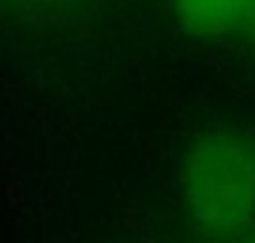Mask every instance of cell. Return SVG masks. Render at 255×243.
I'll use <instances>...</instances> for the list:
<instances>
[{
  "label": "cell",
  "instance_id": "3",
  "mask_svg": "<svg viewBox=\"0 0 255 243\" xmlns=\"http://www.w3.org/2000/svg\"><path fill=\"white\" fill-rule=\"evenodd\" d=\"M76 0H0V7H55V5H69Z\"/></svg>",
  "mask_w": 255,
  "mask_h": 243
},
{
  "label": "cell",
  "instance_id": "5",
  "mask_svg": "<svg viewBox=\"0 0 255 243\" xmlns=\"http://www.w3.org/2000/svg\"><path fill=\"white\" fill-rule=\"evenodd\" d=\"M244 243H255V236H248V239H246Z\"/></svg>",
  "mask_w": 255,
  "mask_h": 243
},
{
  "label": "cell",
  "instance_id": "4",
  "mask_svg": "<svg viewBox=\"0 0 255 243\" xmlns=\"http://www.w3.org/2000/svg\"><path fill=\"white\" fill-rule=\"evenodd\" d=\"M244 36L255 43V5H253V9H251V14H248L246 26H244Z\"/></svg>",
  "mask_w": 255,
  "mask_h": 243
},
{
  "label": "cell",
  "instance_id": "1",
  "mask_svg": "<svg viewBox=\"0 0 255 243\" xmlns=\"http://www.w3.org/2000/svg\"><path fill=\"white\" fill-rule=\"evenodd\" d=\"M184 194L196 225L218 239L255 227V151L229 132H208L184 161Z\"/></svg>",
  "mask_w": 255,
  "mask_h": 243
},
{
  "label": "cell",
  "instance_id": "6",
  "mask_svg": "<svg viewBox=\"0 0 255 243\" xmlns=\"http://www.w3.org/2000/svg\"><path fill=\"white\" fill-rule=\"evenodd\" d=\"M253 151H255V149H253Z\"/></svg>",
  "mask_w": 255,
  "mask_h": 243
},
{
  "label": "cell",
  "instance_id": "2",
  "mask_svg": "<svg viewBox=\"0 0 255 243\" xmlns=\"http://www.w3.org/2000/svg\"><path fill=\"white\" fill-rule=\"evenodd\" d=\"M255 0H173L182 24L203 36L244 33Z\"/></svg>",
  "mask_w": 255,
  "mask_h": 243
}]
</instances>
